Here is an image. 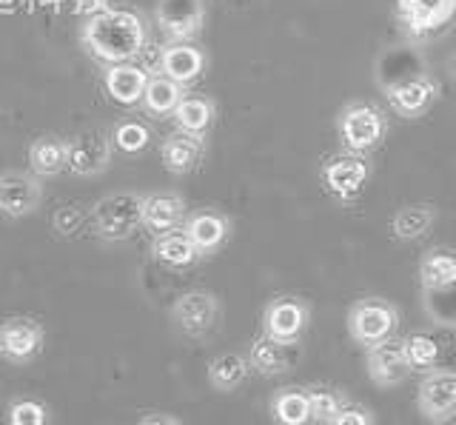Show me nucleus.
Masks as SVG:
<instances>
[{
	"label": "nucleus",
	"mask_w": 456,
	"mask_h": 425,
	"mask_svg": "<svg viewBox=\"0 0 456 425\" xmlns=\"http://www.w3.org/2000/svg\"><path fill=\"white\" fill-rule=\"evenodd\" d=\"M80 40L100 63H132L146 46V26L132 9H103L83 23Z\"/></svg>",
	"instance_id": "nucleus-1"
},
{
	"label": "nucleus",
	"mask_w": 456,
	"mask_h": 425,
	"mask_svg": "<svg viewBox=\"0 0 456 425\" xmlns=\"http://www.w3.org/2000/svg\"><path fill=\"white\" fill-rule=\"evenodd\" d=\"M337 135L342 149L354 154H368L379 149L388 137V118L370 101H351L337 115Z\"/></svg>",
	"instance_id": "nucleus-2"
},
{
	"label": "nucleus",
	"mask_w": 456,
	"mask_h": 425,
	"mask_svg": "<svg viewBox=\"0 0 456 425\" xmlns=\"http://www.w3.org/2000/svg\"><path fill=\"white\" fill-rule=\"evenodd\" d=\"M399 323H403V317H399V308L391 300H385V297H360L348 308L346 329L356 346L370 348L396 337Z\"/></svg>",
	"instance_id": "nucleus-3"
},
{
	"label": "nucleus",
	"mask_w": 456,
	"mask_h": 425,
	"mask_svg": "<svg viewBox=\"0 0 456 425\" xmlns=\"http://www.w3.org/2000/svg\"><path fill=\"white\" fill-rule=\"evenodd\" d=\"M370 180V163L365 154H354L342 149L337 154H328L320 166V183L325 194L339 206H354L362 197Z\"/></svg>",
	"instance_id": "nucleus-4"
},
{
	"label": "nucleus",
	"mask_w": 456,
	"mask_h": 425,
	"mask_svg": "<svg viewBox=\"0 0 456 425\" xmlns=\"http://www.w3.org/2000/svg\"><path fill=\"white\" fill-rule=\"evenodd\" d=\"M92 225L97 237L111 240H128L140 232L142 225V194L137 192H111L103 200H97L92 208Z\"/></svg>",
	"instance_id": "nucleus-5"
},
{
	"label": "nucleus",
	"mask_w": 456,
	"mask_h": 425,
	"mask_svg": "<svg viewBox=\"0 0 456 425\" xmlns=\"http://www.w3.org/2000/svg\"><path fill=\"white\" fill-rule=\"evenodd\" d=\"M396 15L417 44L439 37L456 18V0H396Z\"/></svg>",
	"instance_id": "nucleus-6"
},
{
	"label": "nucleus",
	"mask_w": 456,
	"mask_h": 425,
	"mask_svg": "<svg viewBox=\"0 0 456 425\" xmlns=\"http://www.w3.org/2000/svg\"><path fill=\"white\" fill-rule=\"evenodd\" d=\"M385 101L391 111L405 120H417L431 111V106L439 97V83L428 72H413L405 78H396L394 83H385Z\"/></svg>",
	"instance_id": "nucleus-7"
},
{
	"label": "nucleus",
	"mask_w": 456,
	"mask_h": 425,
	"mask_svg": "<svg viewBox=\"0 0 456 425\" xmlns=\"http://www.w3.org/2000/svg\"><path fill=\"white\" fill-rule=\"evenodd\" d=\"M311 325V306L294 294H280L263 308V334L285 346H299Z\"/></svg>",
	"instance_id": "nucleus-8"
},
{
	"label": "nucleus",
	"mask_w": 456,
	"mask_h": 425,
	"mask_svg": "<svg viewBox=\"0 0 456 425\" xmlns=\"http://www.w3.org/2000/svg\"><path fill=\"white\" fill-rule=\"evenodd\" d=\"M223 306L217 300V294L194 289L180 294L175 306H171V320L185 337H206L220 325Z\"/></svg>",
	"instance_id": "nucleus-9"
},
{
	"label": "nucleus",
	"mask_w": 456,
	"mask_h": 425,
	"mask_svg": "<svg viewBox=\"0 0 456 425\" xmlns=\"http://www.w3.org/2000/svg\"><path fill=\"white\" fill-rule=\"evenodd\" d=\"M417 408L422 420L431 425H445L456 417V372L453 368H436L419 380Z\"/></svg>",
	"instance_id": "nucleus-10"
},
{
	"label": "nucleus",
	"mask_w": 456,
	"mask_h": 425,
	"mask_svg": "<svg viewBox=\"0 0 456 425\" xmlns=\"http://www.w3.org/2000/svg\"><path fill=\"white\" fill-rule=\"evenodd\" d=\"M154 20L171 44H189L206 23V0H160Z\"/></svg>",
	"instance_id": "nucleus-11"
},
{
	"label": "nucleus",
	"mask_w": 456,
	"mask_h": 425,
	"mask_svg": "<svg viewBox=\"0 0 456 425\" xmlns=\"http://www.w3.org/2000/svg\"><path fill=\"white\" fill-rule=\"evenodd\" d=\"M43 339H46V331L37 320L9 317L0 323V360L9 365H28L40 354Z\"/></svg>",
	"instance_id": "nucleus-12"
},
{
	"label": "nucleus",
	"mask_w": 456,
	"mask_h": 425,
	"mask_svg": "<svg viewBox=\"0 0 456 425\" xmlns=\"http://www.w3.org/2000/svg\"><path fill=\"white\" fill-rule=\"evenodd\" d=\"M365 372L368 380L379 388H396L411 377V368L403 351V339H385L379 346L365 348Z\"/></svg>",
	"instance_id": "nucleus-13"
},
{
	"label": "nucleus",
	"mask_w": 456,
	"mask_h": 425,
	"mask_svg": "<svg viewBox=\"0 0 456 425\" xmlns=\"http://www.w3.org/2000/svg\"><path fill=\"white\" fill-rule=\"evenodd\" d=\"M40 197H43V189L35 175L18 172V168L0 175V215H6L12 220L35 215L40 206Z\"/></svg>",
	"instance_id": "nucleus-14"
},
{
	"label": "nucleus",
	"mask_w": 456,
	"mask_h": 425,
	"mask_svg": "<svg viewBox=\"0 0 456 425\" xmlns=\"http://www.w3.org/2000/svg\"><path fill=\"white\" fill-rule=\"evenodd\" d=\"M183 232L194 243L200 257H208V254H217L225 246V240L232 237V220L217 208H197L185 215Z\"/></svg>",
	"instance_id": "nucleus-15"
},
{
	"label": "nucleus",
	"mask_w": 456,
	"mask_h": 425,
	"mask_svg": "<svg viewBox=\"0 0 456 425\" xmlns=\"http://www.w3.org/2000/svg\"><path fill=\"white\" fill-rule=\"evenodd\" d=\"M111 163V143L100 132H83L69 140V168L77 177L103 175Z\"/></svg>",
	"instance_id": "nucleus-16"
},
{
	"label": "nucleus",
	"mask_w": 456,
	"mask_h": 425,
	"mask_svg": "<svg viewBox=\"0 0 456 425\" xmlns=\"http://www.w3.org/2000/svg\"><path fill=\"white\" fill-rule=\"evenodd\" d=\"M246 357H248L251 372H256L260 377H280V374H289L297 365L299 351L297 346L277 343V339H271L268 334H256L251 339V348Z\"/></svg>",
	"instance_id": "nucleus-17"
},
{
	"label": "nucleus",
	"mask_w": 456,
	"mask_h": 425,
	"mask_svg": "<svg viewBox=\"0 0 456 425\" xmlns=\"http://www.w3.org/2000/svg\"><path fill=\"white\" fill-rule=\"evenodd\" d=\"M419 286H422V294L428 297L456 291V251L453 249L436 246L422 254Z\"/></svg>",
	"instance_id": "nucleus-18"
},
{
	"label": "nucleus",
	"mask_w": 456,
	"mask_h": 425,
	"mask_svg": "<svg viewBox=\"0 0 456 425\" xmlns=\"http://www.w3.org/2000/svg\"><path fill=\"white\" fill-rule=\"evenodd\" d=\"M185 220V200L177 192L142 194V225L151 234H166L180 229Z\"/></svg>",
	"instance_id": "nucleus-19"
},
{
	"label": "nucleus",
	"mask_w": 456,
	"mask_h": 425,
	"mask_svg": "<svg viewBox=\"0 0 456 425\" xmlns=\"http://www.w3.org/2000/svg\"><path fill=\"white\" fill-rule=\"evenodd\" d=\"M146 83H149L146 69H140L134 63H114L103 69V86L111 101L120 106H140Z\"/></svg>",
	"instance_id": "nucleus-20"
},
{
	"label": "nucleus",
	"mask_w": 456,
	"mask_h": 425,
	"mask_svg": "<svg viewBox=\"0 0 456 425\" xmlns=\"http://www.w3.org/2000/svg\"><path fill=\"white\" fill-rule=\"evenodd\" d=\"M160 72L180 86H189L206 72V52L191 44H168L160 54Z\"/></svg>",
	"instance_id": "nucleus-21"
},
{
	"label": "nucleus",
	"mask_w": 456,
	"mask_h": 425,
	"mask_svg": "<svg viewBox=\"0 0 456 425\" xmlns=\"http://www.w3.org/2000/svg\"><path fill=\"white\" fill-rule=\"evenodd\" d=\"M206 154V140L200 135H189V132H175L171 137H166V143L160 146V158L163 166L171 175H189L200 166Z\"/></svg>",
	"instance_id": "nucleus-22"
},
{
	"label": "nucleus",
	"mask_w": 456,
	"mask_h": 425,
	"mask_svg": "<svg viewBox=\"0 0 456 425\" xmlns=\"http://www.w3.org/2000/svg\"><path fill=\"white\" fill-rule=\"evenodd\" d=\"M436 223V208L431 203H411L394 211V217L388 223V232L396 243H417Z\"/></svg>",
	"instance_id": "nucleus-23"
},
{
	"label": "nucleus",
	"mask_w": 456,
	"mask_h": 425,
	"mask_svg": "<svg viewBox=\"0 0 456 425\" xmlns=\"http://www.w3.org/2000/svg\"><path fill=\"white\" fill-rule=\"evenodd\" d=\"M271 420L277 425H311V403L305 386H285L271 394Z\"/></svg>",
	"instance_id": "nucleus-24"
},
{
	"label": "nucleus",
	"mask_w": 456,
	"mask_h": 425,
	"mask_svg": "<svg viewBox=\"0 0 456 425\" xmlns=\"http://www.w3.org/2000/svg\"><path fill=\"white\" fill-rule=\"evenodd\" d=\"M28 166L37 177H54L69 168V140L57 135L37 137L28 149Z\"/></svg>",
	"instance_id": "nucleus-25"
},
{
	"label": "nucleus",
	"mask_w": 456,
	"mask_h": 425,
	"mask_svg": "<svg viewBox=\"0 0 456 425\" xmlns=\"http://www.w3.org/2000/svg\"><path fill=\"white\" fill-rule=\"evenodd\" d=\"M151 257L166 266V268H175V272H183V268H189L200 260V254L194 249V243L185 232L175 229V232H166V234H157L154 243H151Z\"/></svg>",
	"instance_id": "nucleus-26"
},
{
	"label": "nucleus",
	"mask_w": 456,
	"mask_h": 425,
	"mask_svg": "<svg viewBox=\"0 0 456 425\" xmlns=\"http://www.w3.org/2000/svg\"><path fill=\"white\" fill-rule=\"evenodd\" d=\"M248 374H251L248 357H242L237 351H225L208 363V382H211V388L220 394L237 391L242 382L248 380Z\"/></svg>",
	"instance_id": "nucleus-27"
},
{
	"label": "nucleus",
	"mask_w": 456,
	"mask_h": 425,
	"mask_svg": "<svg viewBox=\"0 0 456 425\" xmlns=\"http://www.w3.org/2000/svg\"><path fill=\"white\" fill-rule=\"evenodd\" d=\"M403 351H405V360L411 374H428V372H436L442 368V343L434 334H425V331H411L403 337Z\"/></svg>",
	"instance_id": "nucleus-28"
},
{
	"label": "nucleus",
	"mask_w": 456,
	"mask_h": 425,
	"mask_svg": "<svg viewBox=\"0 0 456 425\" xmlns=\"http://www.w3.org/2000/svg\"><path fill=\"white\" fill-rule=\"evenodd\" d=\"M171 118H175L180 132L206 137V132L214 126V118H217V109L203 94H183V101L177 103Z\"/></svg>",
	"instance_id": "nucleus-29"
},
{
	"label": "nucleus",
	"mask_w": 456,
	"mask_h": 425,
	"mask_svg": "<svg viewBox=\"0 0 456 425\" xmlns=\"http://www.w3.org/2000/svg\"><path fill=\"white\" fill-rule=\"evenodd\" d=\"M183 86L175 83L166 75H157V78H149L146 83V92H142V109H146V115L151 118H166V115H175L177 103L183 101Z\"/></svg>",
	"instance_id": "nucleus-30"
},
{
	"label": "nucleus",
	"mask_w": 456,
	"mask_h": 425,
	"mask_svg": "<svg viewBox=\"0 0 456 425\" xmlns=\"http://www.w3.org/2000/svg\"><path fill=\"white\" fill-rule=\"evenodd\" d=\"M305 391L311 403V420L322 425L331 422L342 411V405L348 403V394L331 386V382H314V386H305Z\"/></svg>",
	"instance_id": "nucleus-31"
},
{
	"label": "nucleus",
	"mask_w": 456,
	"mask_h": 425,
	"mask_svg": "<svg viewBox=\"0 0 456 425\" xmlns=\"http://www.w3.org/2000/svg\"><path fill=\"white\" fill-rule=\"evenodd\" d=\"M149 140H151L149 126L142 120H134V118L120 120L118 126H114V132H111V143L118 146L120 151H126V154L142 151L149 146Z\"/></svg>",
	"instance_id": "nucleus-32"
},
{
	"label": "nucleus",
	"mask_w": 456,
	"mask_h": 425,
	"mask_svg": "<svg viewBox=\"0 0 456 425\" xmlns=\"http://www.w3.org/2000/svg\"><path fill=\"white\" fill-rule=\"evenodd\" d=\"M49 405L43 400H35V396L12 400L6 408V425H49Z\"/></svg>",
	"instance_id": "nucleus-33"
},
{
	"label": "nucleus",
	"mask_w": 456,
	"mask_h": 425,
	"mask_svg": "<svg viewBox=\"0 0 456 425\" xmlns=\"http://www.w3.org/2000/svg\"><path fill=\"white\" fill-rule=\"evenodd\" d=\"M328 425H377V417H374V411H370L368 405L348 400L346 405H342L339 414Z\"/></svg>",
	"instance_id": "nucleus-34"
},
{
	"label": "nucleus",
	"mask_w": 456,
	"mask_h": 425,
	"mask_svg": "<svg viewBox=\"0 0 456 425\" xmlns=\"http://www.w3.org/2000/svg\"><path fill=\"white\" fill-rule=\"evenodd\" d=\"M137 425H183V422L171 414H163V411H151V414H142Z\"/></svg>",
	"instance_id": "nucleus-35"
},
{
	"label": "nucleus",
	"mask_w": 456,
	"mask_h": 425,
	"mask_svg": "<svg viewBox=\"0 0 456 425\" xmlns=\"http://www.w3.org/2000/svg\"><path fill=\"white\" fill-rule=\"evenodd\" d=\"M77 4H80V6H103L106 0H77Z\"/></svg>",
	"instance_id": "nucleus-36"
},
{
	"label": "nucleus",
	"mask_w": 456,
	"mask_h": 425,
	"mask_svg": "<svg viewBox=\"0 0 456 425\" xmlns=\"http://www.w3.org/2000/svg\"><path fill=\"white\" fill-rule=\"evenodd\" d=\"M451 75H453V80H456V52L451 54Z\"/></svg>",
	"instance_id": "nucleus-37"
}]
</instances>
